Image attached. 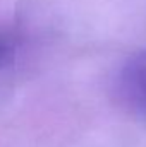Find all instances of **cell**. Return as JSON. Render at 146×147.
Returning a JSON list of instances; mask_svg holds the SVG:
<instances>
[{"label":"cell","instance_id":"cell-2","mask_svg":"<svg viewBox=\"0 0 146 147\" xmlns=\"http://www.w3.org/2000/svg\"><path fill=\"white\" fill-rule=\"evenodd\" d=\"M3 53H5V43H2V41H0V57H2Z\"/></svg>","mask_w":146,"mask_h":147},{"label":"cell","instance_id":"cell-1","mask_svg":"<svg viewBox=\"0 0 146 147\" xmlns=\"http://www.w3.org/2000/svg\"><path fill=\"white\" fill-rule=\"evenodd\" d=\"M115 86L122 103L146 115V50L132 55L122 65Z\"/></svg>","mask_w":146,"mask_h":147}]
</instances>
